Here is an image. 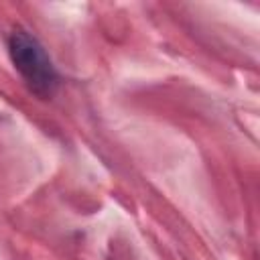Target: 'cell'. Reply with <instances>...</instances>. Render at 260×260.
Returning <instances> with one entry per match:
<instances>
[{
    "label": "cell",
    "mask_w": 260,
    "mask_h": 260,
    "mask_svg": "<svg viewBox=\"0 0 260 260\" xmlns=\"http://www.w3.org/2000/svg\"><path fill=\"white\" fill-rule=\"evenodd\" d=\"M8 53L16 71L37 95L41 98L53 95L59 77L45 47L39 43L37 37H32L22 28L12 30L8 37Z\"/></svg>",
    "instance_id": "1"
}]
</instances>
